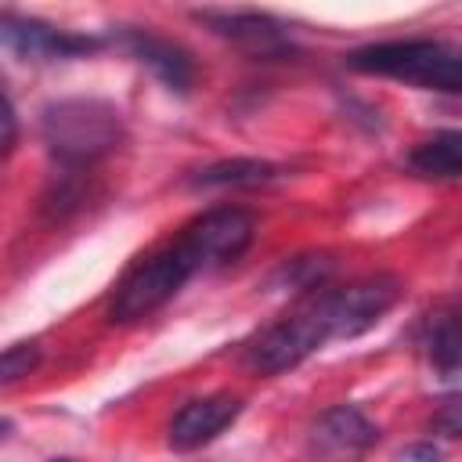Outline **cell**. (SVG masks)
<instances>
[{"label":"cell","mask_w":462,"mask_h":462,"mask_svg":"<svg viewBox=\"0 0 462 462\" xmlns=\"http://www.w3.org/2000/svg\"><path fill=\"white\" fill-rule=\"evenodd\" d=\"M310 440L321 455H332V458H354V455H365L375 440H379V430L375 422L354 408V404H332L318 415L314 430H310Z\"/></svg>","instance_id":"8"},{"label":"cell","mask_w":462,"mask_h":462,"mask_svg":"<svg viewBox=\"0 0 462 462\" xmlns=\"http://www.w3.org/2000/svg\"><path fill=\"white\" fill-rule=\"evenodd\" d=\"M0 36H4V47L22 54V58H72V54H87L97 47V40L90 36H72V32H58L43 22H32V18H14V14H4L0 22Z\"/></svg>","instance_id":"9"},{"label":"cell","mask_w":462,"mask_h":462,"mask_svg":"<svg viewBox=\"0 0 462 462\" xmlns=\"http://www.w3.org/2000/svg\"><path fill=\"white\" fill-rule=\"evenodd\" d=\"M213 32L256 51V54H278L285 51V40L278 32V25L267 18V14H253V11H202L199 14Z\"/></svg>","instance_id":"11"},{"label":"cell","mask_w":462,"mask_h":462,"mask_svg":"<svg viewBox=\"0 0 462 462\" xmlns=\"http://www.w3.org/2000/svg\"><path fill=\"white\" fill-rule=\"evenodd\" d=\"M451 54L455 51H448L444 43H433V40H390V43L357 47L346 58V65L357 69V72H368V76L408 79V83H419V87L433 90V79H437V72L444 69V61Z\"/></svg>","instance_id":"4"},{"label":"cell","mask_w":462,"mask_h":462,"mask_svg":"<svg viewBox=\"0 0 462 462\" xmlns=\"http://www.w3.org/2000/svg\"><path fill=\"white\" fill-rule=\"evenodd\" d=\"M328 339H336V321H332V296L328 289H321L260 332V339L249 346V365L263 375H274L300 365Z\"/></svg>","instance_id":"2"},{"label":"cell","mask_w":462,"mask_h":462,"mask_svg":"<svg viewBox=\"0 0 462 462\" xmlns=\"http://www.w3.org/2000/svg\"><path fill=\"white\" fill-rule=\"evenodd\" d=\"M408 166L430 180L462 177V130H440V134L419 141L408 155Z\"/></svg>","instance_id":"12"},{"label":"cell","mask_w":462,"mask_h":462,"mask_svg":"<svg viewBox=\"0 0 462 462\" xmlns=\"http://www.w3.org/2000/svg\"><path fill=\"white\" fill-rule=\"evenodd\" d=\"M36 365H40V346L36 343H11L4 350V357H0V379L11 386L22 375H29Z\"/></svg>","instance_id":"15"},{"label":"cell","mask_w":462,"mask_h":462,"mask_svg":"<svg viewBox=\"0 0 462 462\" xmlns=\"http://www.w3.org/2000/svg\"><path fill=\"white\" fill-rule=\"evenodd\" d=\"M126 51L177 94H188V87L195 83V61L173 40H162L152 32H126Z\"/></svg>","instance_id":"10"},{"label":"cell","mask_w":462,"mask_h":462,"mask_svg":"<svg viewBox=\"0 0 462 462\" xmlns=\"http://www.w3.org/2000/svg\"><path fill=\"white\" fill-rule=\"evenodd\" d=\"M40 130H43L47 148L61 162L87 166L119 144L123 123H119V112L112 105L94 101V97H72V101L47 105Z\"/></svg>","instance_id":"1"},{"label":"cell","mask_w":462,"mask_h":462,"mask_svg":"<svg viewBox=\"0 0 462 462\" xmlns=\"http://www.w3.org/2000/svg\"><path fill=\"white\" fill-rule=\"evenodd\" d=\"M401 278L393 274H372L361 282H350L343 289H328L332 296V321L336 336H361L368 332L397 300H401Z\"/></svg>","instance_id":"6"},{"label":"cell","mask_w":462,"mask_h":462,"mask_svg":"<svg viewBox=\"0 0 462 462\" xmlns=\"http://www.w3.org/2000/svg\"><path fill=\"white\" fill-rule=\"evenodd\" d=\"M393 462H440V451L433 444H408L397 451Z\"/></svg>","instance_id":"17"},{"label":"cell","mask_w":462,"mask_h":462,"mask_svg":"<svg viewBox=\"0 0 462 462\" xmlns=\"http://www.w3.org/2000/svg\"><path fill=\"white\" fill-rule=\"evenodd\" d=\"M195 260L180 249V242L159 249V253H148L144 260H137L123 282L116 285L112 292V303H108V321L116 325H130V321H141L148 318L152 310H159L191 274H195Z\"/></svg>","instance_id":"3"},{"label":"cell","mask_w":462,"mask_h":462,"mask_svg":"<svg viewBox=\"0 0 462 462\" xmlns=\"http://www.w3.org/2000/svg\"><path fill=\"white\" fill-rule=\"evenodd\" d=\"M274 173H278V166L263 162V159H220V162H209L206 170H199L191 180L199 188H256V184L274 180Z\"/></svg>","instance_id":"14"},{"label":"cell","mask_w":462,"mask_h":462,"mask_svg":"<svg viewBox=\"0 0 462 462\" xmlns=\"http://www.w3.org/2000/svg\"><path fill=\"white\" fill-rule=\"evenodd\" d=\"M256 235V220L238 209V206H220V209H209L202 217H195L184 235L177 238L180 249L195 260V267H209V263H227V260H238L249 242Z\"/></svg>","instance_id":"5"},{"label":"cell","mask_w":462,"mask_h":462,"mask_svg":"<svg viewBox=\"0 0 462 462\" xmlns=\"http://www.w3.org/2000/svg\"><path fill=\"white\" fill-rule=\"evenodd\" d=\"M426 357L440 372V379L462 375V314H437L426 325Z\"/></svg>","instance_id":"13"},{"label":"cell","mask_w":462,"mask_h":462,"mask_svg":"<svg viewBox=\"0 0 462 462\" xmlns=\"http://www.w3.org/2000/svg\"><path fill=\"white\" fill-rule=\"evenodd\" d=\"M14 141H18V134H14V105H11V97H7V101H4V152H11Z\"/></svg>","instance_id":"18"},{"label":"cell","mask_w":462,"mask_h":462,"mask_svg":"<svg viewBox=\"0 0 462 462\" xmlns=\"http://www.w3.org/2000/svg\"><path fill=\"white\" fill-rule=\"evenodd\" d=\"M430 426L440 437H462V393H451L448 401H440V408L433 411Z\"/></svg>","instance_id":"16"},{"label":"cell","mask_w":462,"mask_h":462,"mask_svg":"<svg viewBox=\"0 0 462 462\" xmlns=\"http://www.w3.org/2000/svg\"><path fill=\"white\" fill-rule=\"evenodd\" d=\"M61 462H69V458H61Z\"/></svg>","instance_id":"19"},{"label":"cell","mask_w":462,"mask_h":462,"mask_svg":"<svg viewBox=\"0 0 462 462\" xmlns=\"http://www.w3.org/2000/svg\"><path fill=\"white\" fill-rule=\"evenodd\" d=\"M238 411H242V397H231V393H209V397L188 401L170 419L166 444L173 451H199L202 444L217 440L238 419Z\"/></svg>","instance_id":"7"}]
</instances>
